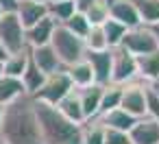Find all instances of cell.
Returning <instances> with one entry per match:
<instances>
[{
	"mask_svg": "<svg viewBox=\"0 0 159 144\" xmlns=\"http://www.w3.org/2000/svg\"><path fill=\"white\" fill-rule=\"evenodd\" d=\"M105 144H131V140H129V133L124 131L105 129Z\"/></svg>",
	"mask_w": 159,
	"mask_h": 144,
	"instance_id": "cell-32",
	"label": "cell"
},
{
	"mask_svg": "<svg viewBox=\"0 0 159 144\" xmlns=\"http://www.w3.org/2000/svg\"><path fill=\"white\" fill-rule=\"evenodd\" d=\"M129 140L131 144H159V124L148 116L137 118L129 131Z\"/></svg>",
	"mask_w": 159,
	"mask_h": 144,
	"instance_id": "cell-11",
	"label": "cell"
},
{
	"mask_svg": "<svg viewBox=\"0 0 159 144\" xmlns=\"http://www.w3.org/2000/svg\"><path fill=\"white\" fill-rule=\"evenodd\" d=\"M48 2H63V0H48Z\"/></svg>",
	"mask_w": 159,
	"mask_h": 144,
	"instance_id": "cell-41",
	"label": "cell"
},
{
	"mask_svg": "<svg viewBox=\"0 0 159 144\" xmlns=\"http://www.w3.org/2000/svg\"><path fill=\"white\" fill-rule=\"evenodd\" d=\"M55 107H57V111H59L66 120H70L72 124H79V127L85 124V116H83V109H81L79 90H72V92H70L68 96H63Z\"/></svg>",
	"mask_w": 159,
	"mask_h": 144,
	"instance_id": "cell-16",
	"label": "cell"
},
{
	"mask_svg": "<svg viewBox=\"0 0 159 144\" xmlns=\"http://www.w3.org/2000/svg\"><path fill=\"white\" fill-rule=\"evenodd\" d=\"M144 26L159 24V0H131Z\"/></svg>",
	"mask_w": 159,
	"mask_h": 144,
	"instance_id": "cell-22",
	"label": "cell"
},
{
	"mask_svg": "<svg viewBox=\"0 0 159 144\" xmlns=\"http://www.w3.org/2000/svg\"><path fill=\"white\" fill-rule=\"evenodd\" d=\"M148 29H150V33H152L155 42H157V48H159V24H152V26H148Z\"/></svg>",
	"mask_w": 159,
	"mask_h": 144,
	"instance_id": "cell-35",
	"label": "cell"
},
{
	"mask_svg": "<svg viewBox=\"0 0 159 144\" xmlns=\"http://www.w3.org/2000/svg\"><path fill=\"white\" fill-rule=\"evenodd\" d=\"M85 61L94 70L96 85H100V87L111 85V50H105V53H85Z\"/></svg>",
	"mask_w": 159,
	"mask_h": 144,
	"instance_id": "cell-13",
	"label": "cell"
},
{
	"mask_svg": "<svg viewBox=\"0 0 159 144\" xmlns=\"http://www.w3.org/2000/svg\"><path fill=\"white\" fill-rule=\"evenodd\" d=\"M102 90H105V87H100V85H92V87L79 90V98H81V109H83L85 122H92V120L98 116Z\"/></svg>",
	"mask_w": 159,
	"mask_h": 144,
	"instance_id": "cell-18",
	"label": "cell"
},
{
	"mask_svg": "<svg viewBox=\"0 0 159 144\" xmlns=\"http://www.w3.org/2000/svg\"><path fill=\"white\" fill-rule=\"evenodd\" d=\"M109 20L122 24L126 31L139 26V16L131 0H109Z\"/></svg>",
	"mask_w": 159,
	"mask_h": 144,
	"instance_id": "cell-9",
	"label": "cell"
},
{
	"mask_svg": "<svg viewBox=\"0 0 159 144\" xmlns=\"http://www.w3.org/2000/svg\"><path fill=\"white\" fill-rule=\"evenodd\" d=\"M5 77V70H2V63H0V79H2Z\"/></svg>",
	"mask_w": 159,
	"mask_h": 144,
	"instance_id": "cell-39",
	"label": "cell"
},
{
	"mask_svg": "<svg viewBox=\"0 0 159 144\" xmlns=\"http://www.w3.org/2000/svg\"><path fill=\"white\" fill-rule=\"evenodd\" d=\"M148 87H150V90H152V92H155V96H157V98H159V81H155V83H150V85H148Z\"/></svg>",
	"mask_w": 159,
	"mask_h": 144,
	"instance_id": "cell-36",
	"label": "cell"
},
{
	"mask_svg": "<svg viewBox=\"0 0 159 144\" xmlns=\"http://www.w3.org/2000/svg\"><path fill=\"white\" fill-rule=\"evenodd\" d=\"M66 74H68V79H70V83H72L74 90H85V87L96 85L94 70H92V66L85 59H81V61L72 63L70 68H66Z\"/></svg>",
	"mask_w": 159,
	"mask_h": 144,
	"instance_id": "cell-17",
	"label": "cell"
},
{
	"mask_svg": "<svg viewBox=\"0 0 159 144\" xmlns=\"http://www.w3.org/2000/svg\"><path fill=\"white\" fill-rule=\"evenodd\" d=\"M33 2H48V0H33Z\"/></svg>",
	"mask_w": 159,
	"mask_h": 144,
	"instance_id": "cell-40",
	"label": "cell"
},
{
	"mask_svg": "<svg viewBox=\"0 0 159 144\" xmlns=\"http://www.w3.org/2000/svg\"><path fill=\"white\" fill-rule=\"evenodd\" d=\"M46 5H48V16H50L57 24H66V22L76 13L74 0H63V2H46Z\"/></svg>",
	"mask_w": 159,
	"mask_h": 144,
	"instance_id": "cell-24",
	"label": "cell"
},
{
	"mask_svg": "<svg viewBox=\"0 0 159 144\" xmlns=\"http://www.w3.org/2000/svg\"><path fill=\"white\" fill-rule=\"evenodd\" d=\"M120 94H122V87L120 85H107L102 90V98H100V109H98V116L111 111V109H118L120 107ZM96 116V118H98ZM94 118V120H96Z\"/></svg>",
	"mask_w": 159,
	"mask_h": 144,
	"instance_id": "cell-27",
	"label": "cell"
},
{
	"mask_svg": "<svg viewBox=\"0 0 159 144\" xmlns=\"http://www.w3.org/2000/svg\"><path fill=\"white\" fill-rule=\"evenodd\" d=\"M94 2V0H74V7H76V11L79 13H85L87 9H89V5Z\"/></svg>",
	"mask_w": 159,
	"mask_h": 144,
	"instance_id": "cell-34",
	"label": "cell"
},
{
	"mask_svg": "<svg viewBox=\"0 0 159 144\" xmlns=\"http://www.w3.org/2000/svg\"><path fill=\"white\" fill-rule=\"evenodd\" d=\"M96 122H98L100 127H105V129H113V131H124V133H129L131 127L135 124V118L129 116L126 111H122V109L118 107V109H111V111L98 116Z\"/></svg>",
	"mask_w": 159,
	"mask_h": 144,
	"instance_id": "cell-19",
	"label": "cell"
},
{
	"mask_svg": "<svg viewBox=\"0 0 159 144\" xmlns=\"http://www.w3.org/2000/svg\"><path fill=\"white\" fill-rule=\"evenodd\" d=\"M0 137L5 140V144H42L33 96L22 94L5 107Z\"/></svg>",
	"mask_w": 159,
	"mask_h": 144,
	"instance_id": "cell-1",
	"label": "cell"
},
{
	"mask_svg": "<svg viewBox=\"0 0 159 144\" xmlns=\"http://www.w3.org/2000/svg\"><path fill=\"white\" fill-rule=\"evenodd\" d=\"M102 31H105V37H107V44H109V48H118V46L122 44V37H124V33H126V29H124L122 24L113 22V20H107V22L102 24Z\"/></svg>",
	"mask_w": 159,
	"mask_h": 144,
	"instance_id": "cell-29",
	"label": "cell"
},
{
	"mask_svg": "<svg viewBox=\"0 0 159 144\" xmlns=\"http://www.w3.org/2000/svg\"><path fill=\"white\" fill-rule=\"evenodd\" d=\"M35 116L42 144H83V127L66 120L57 107L35 100Z\"/></svg>",
	"mask_w": 159,
	"mask_h": 144,
	"instance_id": "cell-2",
	"label": "cell"
},
{
	"mask_svg": "<svg viewBox=\"0 0 159 144\" xmlns=\"http://www.w3.org/2000/svg\"><path fill=\"white\" fill-rule=\"evenodd\" d=\"M0 144H5V140H2V137H0Z\"/></svg>",
	"mask_w": 159,
	"mask_h": 144,
	"instance_id": "cell-43",
	"label": "cell"
},
{
	"mask_svg": "<svg viewBox=\"0 0 159 144\" xmlns=\"http://www.w3.org/2000/svg\"><path fill=\"white\" fill-rule=\"evenodd\" d=\"M22 87H24V94H29V96H35L37 92H39V87L44 85V81H46V74L44 72H39V68L31 61V57H29V66H26V70H24V74H22Z\"/></svg>",
	"mask_w": 159,
	"mask_h": 144,
	"instance_id": "cell-20",
	"label": "cell"
},
{
	"mask_svg": "<svg viewBox=\"0 0 159 144\" xmlns=\"http://www.w3.org/2000/svg\"><path fill=\"white\" fill-rule=\"evenodd\" d=\"M50 46L57 53V57H59L63 68H70L72 63L85 59V44H83V39L72 35L61 24H57V29L52 33V39H50Z\"/></svg>",
	"mask_w": 159,
	"mask_h": 144,
	"instance_id": "cell-3",
	"label": "cell"
},
{
	"mask_svg": "<svg viewBox=\"0 0 159 144\" xmlns=\"http://www.w3.org/2000/svg\"><path fill=\"white\" fill-rule=\"evenodd\" d=\"M124 50H129L133 57H139V55H148L152 50H157V42L150 33L148 26L139 24L135 29H129L122 37V44H120Z\"/></svg>",
	"mask_w": 159,
	"mask_h": 144,
	"instance_id": "cell-8",
	"label": "cell"
},
{
	"mask_svg": "<svg viewBox=\"0 0 159 144\" xmlns=\"http://www.w3.org/2000/svg\"><path fill=\"white\" fill-rule=\"evenodd\" d=\"M5 59H7V50L2 48V44H0V63H2Z\"/></svg>",
	"mask_w": 159,
	"mask_h": 144,
	"instance_id": "cell-37",
	"label": "cell"
},
{
	"mask_svg": "<svg viewBox=\"0 0 159 144\" xmlns=\"http://www.w3.org/2000/svg\"><path fill=\"white\" fill-rule=\"evenodd\" d=\"M61 26H63V29H68L72 35H76V37H81V39H85V35H87V33H89V29H92V24L87 22V18H85L83 13H79V11H76V13H74L66 24H61Z\"/></svg>",
	"mask_w": 159,
	"mask_h": 144,
	"instance_id": "cell-28",
	"label": "cell"
},
{
	"mask_svg": "<svg viewBox=\"0 0 159 144\" xmlns=\"http://www.w3.org/2000/svg\"><path fill=\"white\" fill-rule=\"evenodd\" d=\"M2 114H5V107L0 105V122H2Z\"/></svg>",
	"mask_w": 159,
	"mask_h": 144,
	"instance_id": "cell-38",
	"label": "cell"
},
{
	"mask_svg": "<svg viewBox=\"0 0 159 144\" xmlns=\"http://www.w3.org/2000/svg\"><path fill=\"white\" fill-rule=\"evenodd\" d=\"M83 144H105V127L96 120L83 124Z\"/></svg>",
	"mask_w": 159,
	"mask_h": 144,
	"instance_id": "cell-30",
	"label": "cell"
},
{
	"mask_svg": "<svg viewBox=\"0 0 159 144\" xmlns=\"http://www.w3.org/2000/svg\"><path fill=\"white\" fill-rule=\"evenodd\" d=\"M120 109L126 111L129 116L144 118L146 116V83H142L139 79L122 85V94H120Z\"/></svg>",
	"mask_w": 159,
	"mask_h": 144,
	"instance_id": "cell-7",
	"label": "cell"
},
{
	"mask_svg": "<svg viewBox=\"0 0 159 144\" xmlns=\"http://www.w3.org/2000/svg\"><path fill=\"white\" fill-rule=\"evenodd\" d=\"M18 5H20V0H0V9H2V13H16Z\"/></svg>",
	"mask_w": 159,
	"mask_h": 144,
	"instance_id": "cell-33",
	"label": "cell"
},
{
	"mask_svg": "<svg viewBox=\"0 0 159 144\" xmlns=\"http://www.w3.org/2000/svg\"><path fill=\"white\" fill-rule=\"evenodd\" d=\"M0 44L7 50V55H16L26 48V39H24V29L18 20L16 13H5L0 18Z\"/></svg>",
	"mask_w": 159,
	"mask_h": 144,
	"instance_id": "cell-4",
	"label": "cell"
},
{
	"mask_svg": "<svg viewBox=\"0 0 159 144\" xmlns=\"http://www.w3.org/2000/svg\"><path fill=\"white\" fill-rule=\"evenodd\" d=\"M29 66V50H22V53H16V55H7V59L2 61V70H5V77H11V79H22L24 70Z\"/></svg>",
	"mask_w": 159,
	"mask_h": 144,
	"instance_id": "cell-21",
	"label": "cell"
},
{
	"mask_svg": "<svg viewBox=\"0 0 159 144\" xmlns=\"http://www.w3.org/2000/svg\"><path fill=\"white\" fill-rule=\"evenodd\" d=\"M22 94H24L22 81L11 79V77H2V79H0V105H2V107H7L9 103H13Z\"/></svg>",
	"mask_w": 159,
	"mask_h": 144,
	"instance_id": "cell-23",
	"label": "cell"
},
{
	"mask_svg": "<svg viewBox=\"0 0 159 144\" xmlns=\"http://www.w3.org/2000/svg\"><path fill=\"white\" fill-rule=\"evenodd\" d=\"M29 57H31V61L39 68V72H44L46 77L66 70V68L61 66V61H59V57H57V53L52 50L50 44H48V46H39V48H31V50H29Z\"/></svg>",
	"mask_w": 159,
	"mask_h": 144,
	"instance_id": "cell-12",
	"label": "cell"
},
{
	"mask_svg": "<svg viewBox=\"0 0 159 144\" xmlns=\"http://www.w3.org/2000/svg\"><path fill=\"white\" fill-rule=\"evenodd\" d=\"M57 29V22L48 16L44 20H39L37 24H33L31 29L24 31V39H26V48H39V46H48L52 39V33Z\"/></svg>",
	"mask_w": 159,
	"mask_h": 144,
	"instance_id": "cell-10",
	"label": "cell"
},
{
	"mask_svg": "<svg viewBox=\"0 0 159 144\" xmlns=\"http://www.w3.org/2000/svg\"><path fill=\"white\" fill-rule=\"evenodd\" d=\"M146 116L159 124V98L155 96V92L148 85H146Z\"/></svg>",
	"mask_w": 159,
	"mask_h": 144,
	"instance_id": "cell-31",
	"label": "cell"
},
{
	"mask_svg": "<svg viewBox=\"0 0 159 144\" xmlns=\"http://www.w3.org/2000/svg\"><path fill=\"white\" fill-rule=\"evenodd\" d=\"M111 50V85H126L137 79V68H135V57L124 50L122 46L109 48Z\"/></svg>",
	"mask_w": 159,
	"mask_h": 144,
	"instance_id": "cell-5",
	"label": "cell"
},
{
	"mask_svg": "<svg viewBox=\"0 0 159 144\" xmlns=\"http://www.w3.org/2000/svg\"><path fill=\"white\" fill-rule=\"evenodd\" d=\"M135 68H137V79L146 85L159 81V48L148 53V55H139L135 57Z\"/></svg>",
	"mask_w": 159,
	"mask_h": 144,
	"instance_id": "cell-15",
	"label": "cell"
},
{
	"mask_svg": "<svg viewBox=\"0 0 159 144\" xmlns=\"http://www.w3.org/2000/svg\"><path fill=\"white\" fill-rule=\"evenodd\" d=\"M2 16H5V13H2V9H0V18H2Z\"/></svg>",
	"mask_w": 159,
	"mask_h": 144,
	"instance_id": "cell-42",
	"label": "cell"
},
{
	"mask_svg": "<svg viewBox=\"0 0 159 144\" xmlns=\"http://www.w3.org/2000/svg\"><path fill=\"white\" fill-rule=\"evenodd\" d=\"M22 29H31L33 24H37L39 20L48 18V5L46 2H33V0H20L18 11H16Z\"/></svg>",
	"mask_w": 159,
	"mask_h": 144,
	"instance_id": "cell-14",
	"label": "cell"
},
{
	"mask_svg": "<svg viewBox=\"0 0 159 144\" xmlns=\"http://www.w3.org/2000/svg\"><path fill=\"white\" fill-rule=\"evenodd\" d=\"M83 16L92 26H102L109 20V0H94Z\"/></svg>",
	"mask_w": 159,
	"mask_h": 144,
	"instance_id": "cell-26",
	"label": "cell"
},
{
	"mask_svg": "<svg viewBox=\"0 0 159 144\" xmlns=\"http://www.w3.org/2000/svg\"><path fill=\"white\" fill-rule=\"evenodd\" d=\"M83 44H85V53H105V50H109L102 26H92L89 33L85 35Z\"/></svg>",
	"mask_w": 159,
	"mask_h": 144,
	"instance_id": "cell-25",
	"label": "cell"
},
{
	"mask_svg": "<svg viewBox=\"0 0 159 144\" xmlns=\"http://www.w3.org/2000/svg\"><path fill=\"white\" fill-rule=\"evenodd\" d=\"M72 90H74V87H72V83H70L66 70H61V72L48 74L46 81H44V85L39 87V92H37L33 98L39 100V103H46V105H52V107H55V105H57L63 96H68Z\"/></svg>",
	"mask_w": 159,
	"mask_h": 144,
	"instance_id": "cell-6",
	"label": "cell"
}]
</instances>
